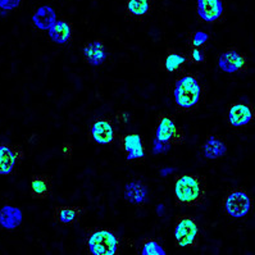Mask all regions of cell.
<instances>
[{"mask_svg":"<svg viewBox=\"0 0 255 255\" xmlns=\"http://www.w3.org/2000/svg\"><path fill=\"white\" fill-rule=\"evenodd\" d=\"M174 200L178 205L195 207L203 203L207 194L204 180L195 174H182L174 180Z\"/></svg>","mask_w":255,"mask_h":255,"instance_id":"cell-1","label":"cell"},{"mask_svg":"<svg viewBox=\"0 0 255 255\" xmlns=\"http://www.w3.org/2000/svg\"><path fill=\"white\" fill-rule=\"evenodd\" d=\"M201 87L195 75L187 73L180 77L174 84V103L180 111L189 112L195 109L200 102Z\"/></svg>","mask_w":255,"mask_h":255,"instance_id":"cell-2","label":"cell"},{"mask_svg":"<svg viewBox=\"0 0 255 255\" xmlns=\"http://www.w3.org/2000/svg\"><path fill=\"white\" fill-rule=\"evenodd\" d=\"M199 225L187 214H181L174 223V239L180 248H195L199 245Z\"/></svg>","mask_w":255,"mask_h":255,"instance_id":"cell-3","label":"cell"},{"mask_svg":"<svg viewBox=\"0 0 255 255\" xmlns=\"http://www.w3.org/2000/svg\"><path fill=\"white\" fill-rule=\"evenodd\" d=\"M87 248L91 255H118L120 241L109 230H96L87 236Z\"/></svg>","mask_w":255,"mask_h":255,"instance_id":"cell-4","label":"cell"},{"mask_svg":"<svg viewBox=\"0 0 255 255\" xmlns=\"http://www.w3.org/2000/svg\"><path fill=\"white\" fill-rule=\"evenodd\" d=\"M223 208L228 216L234 218H243L252 209V198L245 190H232L226 195Z\"/></svg>","mask_w":255,"mask_h":255,"instance_id":"cell-5","label":"cell"},{"mask_svg":"<svg viewBox=\"0 0 255 255\" xmlns=\"http://www.w3.org/2000/svg\"><path fill=\"white\" fill-rule=\"evenodd\" d=\"M155 138L172 146V145L182 144L185 141V135L182 129L176 126V123L167 114L160 113L155 129Z\"/></svg>","mask_w":255,"mask_h":255,"instance_id":"cell-6","label":"cell"},{"mask_svg":"<svg viewBox=\"0 0 255 255\" xmlns=\"http://www.w3.org/2000/svg\"><path fill=\"white\" fill-rule=\"evenodd\" d=\"M218 66L226 73L245 72L248 69V59L236 49H228L219 57Z\"/></svg>","mask_w":255,"mask_h":255,"instance_id":"cell-7","label":"cell"},{"mask_svg":"<svg viewBox=\"0 0 255 255\" xmlns=\"http://www.w3.org/2000/svg\"><path fill=\"white\" fill-rule=\"evenodd\" d=\"M255 118V111L252 104L234 103L228 109V122L235 128L248 126Z\"/></svg>","mask_w":255,"mask_h":255,"instance_id":"cell-8","label":"cell"},{"mask_svg":"<svg viewBox=\"0 0 255 255\" xmlns=\"http://www.w3.org/2000/svg\"><path fill=\"white\" fill-rule=\"evenodd\" d=\"M23 158V151L18 146L8 144L0 145V176L12 173L17 160Z\"/></svg>","mask_w":255,"mask_h":255,"instance_id":"cell-9","label":"cell"},{"mask_svg":"<svg viewBox=\"0 0 255 255\" xmlns=\"http://www.w3.org/2000/svg\"><path fill=\"white\" fill-rule=\"evenodd\" d=\"M198 13L208 23L217 22L223 14L222 0H198Z\"/></svg>","mask_w":255,"mask_h":255,"instance_id":"cell-10","label":"cell"},{"mask_svg":"<svg viewBox=\"0 0 255 255\" xmlns=\"http://www.w3.org/2000/svg\"><path fill=\"white\" fill-rule=\"evenodd\" d=\"M91 137L98 144H112L116 138V129L109 120H96L91 127Z\"/></svg>","mask_w":255,"mask_h":255,"instance_id":"cell-11","label":"cell"},{"mask_svg":"<svg viewBox=\"0 0 255 255\" xmlns=\"http://www.w3.org/2000/svg\"><path fill=\"white\" fill-rule=\"evenodd\" d=\"M121 147H122L123 151H126L127 160L141 159L145 155L141 137L136 133L122 136L121 137Z\"/></svg>","mask_w":255,"mask_h":255,"instance_id":"cell-12","label":"cell"},{"mask_svg":"<svg viewBox=\"0 0 255 255\" xmlns=\"http://www.w3.org/2000/svg\"><path fill=\"white\" fill-rule=\"evenodd\" d=\"M84 58L90 66H100L107 58V49L102 40L87 42L82 49Z\"/></svg>","mask_w":255,"mask_h":255,"instance_id":"cell-13","label":"cell"},{"mask_svg":"<svg viewBox=\"0 0 255 255\" xmlns=\"http://www.w3.org/2000/svg\"><path fill=\"white\" fill-rule=\"evenodd\" d=\"M147 185L141 181H131L125 186V199L131 204H144L147 200Z\"/></svg>","mask_w":255,"mask_h":255,"instance_id":"cell-14","label":"cell"},{"mask_svg":"<svg viewBox=\"0 0 255 255\" xmlns=\"http://www.w3.org/2000/svg\"><path fill=\"white\" fill-rule=\"evenodd\" d=\"M22 214L21 209L12 207V205H4L0 209V225L5 230H14L22 223Z\"/></svg>","mask_w":255,"mask_h":255,"instance_id":"cell-15","label":"cell"},{"mask_svg":"<svg viewBox=\"0 0 255 255\" xmlns=\"http://www.w3.org/2000/svg\"><path fill=\"white\" fill-rule=\"evenodd\" d=\"M32 22L39 30L49 31L57 22V15H55L54 9H51L50 6H40L36 13L33 14Z\"/></svg>","mask_w":255,"mask_h":255,"instance_id":"cell-16","label":"cell"},{"mask_svg":"<svg viewBox=\"0 0 255 255\" xmlns=\"http://www.w3.org/2000/svg\"><path fill=\"white\" fill-rule=\"evenodd\" d=\"M203 150H204L205 158L208 159H219L227 153V146L218 136L212 135L205 141Z\"/></svg>","mask_w":255,"mask_h":255,"instance_id":"cell-17","label":"cell"},{"mask_svg":"<svg viewBox=\"0 0 255 255\" xmlns=\"http://www.w3.org/2000/svg\"><path fill=\"white\" fill-rule=\"evenodd\" d=\"M82 212L81 207H57L54 212L55 221L62 225H72L80 219Z\"/></svg>","mask_w":255,"mask_h":255,"instance_id":"cell-18","label":"cell"},{"mask_svg":"<svg viewBox=\"0 0 255 255\" xmlns=\"http://www.w3.org/2000/svg\"><path fill=\"white\" fill-rule=\"evenodd\" d=\"M50 192V177L45 174H36L31 181V195L33 199H45Z\"/></svg>","mask_w":255,"mask_h":255,"instance_id":"cell-19","label":"cell"},{"mask_svg":"<svg viewBox=\"0 0 255 255\" xmlns=\"http://www.w3.org/2000/svg\"><path fill=\"white\" fill-rule=\"evenodd\" d=\"M72 35V27L66 21H57L54 26L49 30V36L57 44H67L71 40Z\"/></svg>","mask_w":255,"mask_h":255,"instance_id":"cell-20","label":"cell"},{"mask_svg":"<svg viewBox=\"0 0 255 255\" xmlns=\"http://www.w3.org/2000/svg\"><path fill=\"white\" fill-rule=\"evenodd\" d=\"M186 60V58L183 57V55H181L180 53H177V51L169 50L168 53H167V55H165V59L164 62H163L162 68L165 72L174 73L177 72V71H180V69L185 66Z\"/></svg>","mask_w":255,"mask_h":255,"instance_id":"cell-21","label":"cell"},{"mask_svg":"<svg viewBox=\"0 0 255 255\" xmlns=\"http://www.w3.org/2000/svg\"><path fill=\"white\" fill-rule=\"evenodd\" d=\"M151 0H127V12L132 17H144L149 13Z\"/></svg>","mask_w":255,"mask_h":255,"instance_id":"cell-22","label":"cell"},{"mask_svg":"<svg viewBox=\"0 0 255 255\" xmlns=\"http://www.w3.org/2000/svg\"><path fill=\"white\" fill-rule=\"evenodd\" d=\"M141 255H167V253L164 252V249L158 241L153 240V239H147L142 245Z\"/></svg>","mask_w":255,"mask_h":255,"instance_id":"cell-23","label":"cell"},{"mask_svg":"<svg viewBox=\"0 0 255 255\" xmlns=\"http://www.w3.org/2000/svg\"><path fill=\"white\" fill-rule=\"evenodd\" d=\"M208 39H209L208 33L203 32V31H198V32L194 33V36L191 39L192 48H201L203 45H205V42L208 41Z\"/></svg>","mask_w":255,"mask_h":255,"instance_id":"cell-24","label":"cell"},{"mask_svg":"<svg viewBox=\"0 0 255 255\" xmlns=\"http://www.w3.org/2000/svg\"><path fill=\"white\" fill-rule=\"evenodd\" d=\"M190 60L195 64L203 63L205 60L204 53L200 50V48H192L191 51H190Z\"/></svg>","mask_w":255,"mask_h":255,"instance_id":"cell-25","label":"cell"},{"mask_svg":"<svg viewBox=\"0 0 255 255\" xmlns=\"http://www.w3.org/2000/svg\"><path fill=\"white\" fill-rule=\"evenodd\" d=\"M21 0H0V8L4 10L15 9L19 5Z\"/></svg>","mask_w":255,"mask_h":255,"instance_id":"cell-26","label":"cell"},{"mask_svg":"<svg viewBox=\"0 0 255 255\" xmlns=\"http://www.w3.org/2000/svg\"><path fill=\"white\" fill-rule=\"evenodd\" d=\"M169 147H171V145L164 144V142L159 141L158 138H155V140H154V145H153V151H154V154L164 153V151L169 150Z\"/></svg>","mask_w":255,"mask_h":255,"instance_id":"cell-27","label":"cell"},{"mask_svg":"<svg viewBox=\"0 0 255 255\" xmlns=\"http://www.w3.org/2000/svg\"><path fill=\"white\" fill-rule=\"evenodd\" d=\"M71 150H72V147H71V145L69 144H66L63 146V153L66 154V156H69V154H71Z\"/></svg>","mask_w":255,"mask_h":255,"instance_id":"cell-28","label":"cell"},{"mask_svg":"<svg viewBox=\"0 0 255 255\" xmlns=\"http://www.w3.org/2000/svg\"><path fill=\"white\" fill-rule=\"evenodd\" d=\"M117 117L121 118V121H122V122H123V121L128 120V114H127V113H122V112H118Z\"/></svg>","mask_w":255,"mask_h":255,"instance_id":"cell-29","label":"cell"},{"mask_svg":"<svg viewBox=\"0 0 255 255\" xmlns=\"http://www.w3.org/2000/svg\"><path fill=\"white\" fill-rule=\"evenodd\" d=\"M171 172H173V168L162 169V171H160V174H162L163 177H165V176H167V174H168V173H171Z\"/></svg>","mask_w":255,"mask_h":255,"instance_id":"cell-30","label":"cell"}]
</instances>
